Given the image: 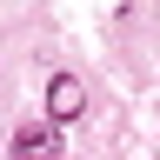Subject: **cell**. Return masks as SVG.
Segmentation results:
<instances>
[{
	"instance_id": "cell-1",
	"label": "cell",
	"mask_w": 160,
	"mask_h": 160,
	"mask_svg": "<svg viewBox=\"0 0 160 160\" xmlns=\"http://www.w3.org/2000/svg\"><path fill=\"white\" fill-rule=\"evenodd\" d=\"M87 113V87H80V73H47V120L60 127V120H80Z\"/></svg>"
},
{
	"instance_id": "cell-2",
	"label": "cell",
	"mask_w": 160,
	"mask_h": 160,
	"mask_svg": "<svg viewBox=\"0 0 160 160\" xmlns=\"http://www.w3.org/2000/svg\"><path fill=\"white\" fill-rule=\"evenodd\" d=\"M13 160H67L60 127H53V120H47V127H20L13 133Z\"/></svg>"
}]
</instances>
